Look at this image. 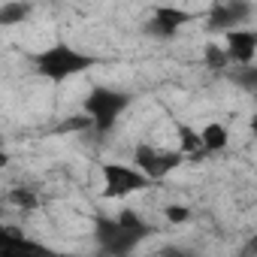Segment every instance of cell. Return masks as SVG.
<instances>
[{
    "label": "cell",
    "mask_w": 257,
    "mask_h": 257,
    "mask_svg": "<svg viewBox=\"0 0 257 257\" xmlns=\"http://www.w3.org/2000/svg\"><path fill=\"white\" fill-rule=\"evenodd\" d=\"M182 161H185V158H182L173 146L140 143V146L134 149V170H137V173H143L149 182H155V179H161V176H167V173L179 170V167H182Z\"/></svg>",
    "instance_id": "1"
},
{
    "label": "cell",
    "mask_w": 257,
    "mask_h": 257,
    "mask_svg": "<svg viewBox=\"0 0 257 257\" xmlns=\"http://www.w3.org/2000/svg\"><path fill=\"white\" fill-rule=\"evenodd\" d=\"M124 106H127L124 94H118L112 88H94L85 100V118L97 131H109V124H115V118L121 115Z\"/></svg>",
    "instance_id": "2"
},
{
    "label": "cell",
    "mask_w": 257,
    "mask_h": 257,
    "mask_svg": "<svg viewBox=\"0 0 257 257\" xmlns=\"http://www.w3.org/2000/svg\"><path fill=\"white\" fill-rule=\"evenodd\" d=\"M100 176H103V194L115 197V200L131 197L137 191H146L152 185L143 173H137L134 167H124V164H106L100 170Z\"/></svg>",
    "instance_id": "3"
},
{
    "label": "cell",
    "mask_w": 257,
    "mask_h": 257,
    "mask_svg": "<svg viewBox=\"0 0 257 257\" xmlns=\"http://www.w3.org/2000/svg\"><path fill=\"white\" fill-rule=\"evenodd\" d=\"M37 64L43 67V76H49V79H67V76H73V73L91 67V58L79 55V52L70 49V46H55V49H49L46 55H40Z\"/></svg>",
    "instance_id": "4"
},
{
    "label": "cell",
    "mask_w": 257,
    "mask_h": 257,
    "mask_svg": "<svg viewBox=\"0 0 257 257\" xmlns=\"http://www.w3.org/2000/svg\"><path fill=\"white\" fill-rule=\"evenodd\" d=\"M254 49H257V34L251 28H236V31L227 34V49H224L227 61L242 64V67H251Z\"/></svg>",
    "instance_id": "5"
},
{
    "label": "cell",
    "mask_w": 257,
    "mask_h": 257,
    "mask_svg": "<svg viewBox=\"0 0 257 257\" xmlns=\"http://www.w3.org/2000/svg\"><path fill=\"white\" fill-rule=\"evenodd\" d=\"M176 152L182 158H194V155H203V146H200V134H197V127L185 124V121H176Z\"/></svg>",
    "instance_id": "6"
},
{
    "label": "cell",
    "mask_w": 257,
    "mask_h": 257,
    "mask_svg": "<svg viewBox=\"0 0 257 257\" xmlns=\"http://www.w3.org/2000/svg\"><path fill=\"white\" fill-rule=\"evenodd\" d=\"M200 134V146H203V152H224L227 146H230V131L221 124V121H206V127L203 131H197Z\"/></svg>",
    "instance_id": "7"
},
{
    "label": "cell",
    "mask_w": 257,
    "mask_h": 257,
    "mask_svg": "<svg viewBox=\"0 0 257 257\" xmlns=\"http://www.w3.org/2000/svg\"><path fill=\"white\" fill-rule=\"evenodd\" d=\"M25 16H31V7H25V4H10V7L0 10V25H19Z\"/></svg>",
    "instance_id": "8"
},
{
    "label": "cell",
    "mask_w": 257,
    "mask_h": 257,
    "mask_svg": "<svg viewBox=\"0 0 257 257\" xmlns=\"http://www.w3.org/2000/svg\"><path fill=\"white\" fill-rule=\"evenodd\" d=\"M164 215H167V221H173V224H185V221L191 218V209H188V206H167Z\"/></svg>",
    "instance_id": "9"
}]
</instances>
